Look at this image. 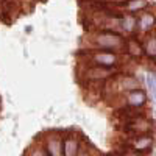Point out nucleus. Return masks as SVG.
<instances>
[{
  "label": "nucleus",
  "mask_w": 156,
  "mask_h": 156,
  "mask_svg": "<svg viewBox=\"0 0 156 156\" xmlns=\"http://www.w3.org/2000/svg\"><path fill=\"white\" fill-rule=\"evenodd\" d=\"M106 156H112V154H106Z\"/></svg>",
  "instance_id": "aec40b11"
},
{
  "label": "nucleus",
  "mask_w": 156,
  "mask_h": 156,
  "mask_svg": "<svg viewBox=\"0 0 156 156\" xmlns=\"http://www.w3.org/2000/svg\"><path fill=\"white\" fill-rule=\"evenodd\" d=\"M154 28H156V12L147 9L137 14V34H136L137 37L151 33Z\"/></svg>",
  "instance_id": "6e6552de"
},
{
  "label": "nucleus",
  "mask_w": 156,
  "mask_h": 156,
  "mask_svg": "<svg viewBox=\"0 0 156 156\" xmlns=\"http://www.w3.org/2000/svg\"><path fill=\"white\" fill-rule=\"evenodd\" d=\"M153 95H154V98H156V90H154V92H153Z\"/></svg>",
  "instance_id": "f3484780"
},
{
  "label": "nucleus",
  "mask_w": 156,
  "mask_h": 156,
  "mask_svg": "<svg viewBox=\"0 0 156 156\" xmlns=\"http://www.w3.org/2000/svg\"><path fill=\"white\" fill-rule=\"evenodd\" d=\"M83 144V137L76 131H69L62 139V154L64 156H76Z\"/></svg>",
  "instance_id": "1a4fd4ad"
},
{
  "label": "nucleus",
  "mask_w": 156,
  "mask_h": 156,
  "mask_svg": "<svg viewBox=\"0 0 156 156\" xmlns=\"http://www.w3.org/2000/svg\"><path fill=\"white\" fill-rule=\"evenodd\" d=\"M153 62H154V66H156V59H154V61H153Z\"/></svg>",
  "instance_id": "6ab92c4d"
},
{
  "label": "nucleus",
  "mask_w": 156,
  "mask_h": 156,
  "mask_svg": "<svg viewBox=\"0 0 156 156\" xmlns=\"http://www.w3.org/2000/svg\"><path fill=\"white\" fill-rule=\"evenodd\" d=\"M125 42H126V37L120 33L95 30V31L87 33L84 47L94 48V50H106V51H115V53H123Z\"/></svg>",
  "instance_id": "f257e3e1"
},
{
  "label": "nucleus",
  "mask_w": 156,
  "mask_h": 156,
  "mask_svg": "<svg viewBox=\"0 0 156 156\" xmlns=\"http://www.w3.org/2000/svg\"><path fill=\"white\" fill-rule=\"evenodd\" d=\"M117 98L122 103L120 106L133 108V109H144L148 101V95L142 87L136 89V90H129V92L122 94V95H117Z\"/></svg>",
  "instance_id": "0eeeda50"
},
{
  "label": "nucleus",
  "mask_w": 156,
  "mask_h": 156,
  "mask_svg": "<svg viewBox=\"0 0 156 156\" xmlns=\"http://www.w3.org/2000/svg\"><path fill=\"white\" fill-rule=\"evenodd\" d=\"M76 76L80 81H84V84L90 83H106L109 78H112L117 73V69H106L98 66H84L78 64L76 67Z\"/></svg>",
  "instance_id": "7ed1b4c3"
},
{
  "label": "nucleus",
  "mask_w": 156,
  "mask_h": 156,
  "mask_svg": "<svg viewBox=\"0 0 156 156\" xmlns=\"http://www.w3.org/2000/svg\"><path fill=\"white\" fill-rule=\"evenodd\" d=\"M120 128H122V133L126 137H134V136H142V134H153L154 123L150 117L142 115V117H137L134 120L122 123Z\"/></svg>",
  "instance_id": "39448f33"
},
{
  "label": "nucleus",
  "mask_w": 156,
  "mask_h": 156,
  "mask_svg": "<svg viewBox=\"0 0 156 156\" xmlns=\"http://www.w3.org/2000/svg\"><path fill=\"white\" fill-rule=\"evenodd\" d=\"M22 156H47L44 147L39 142H33L31 145H28L25 148V151L22 153Z\"/></svg>",
  "instance_id": "4468645a"
},
{
  "label": "nucleus",
  "mask_w": 156,
  "mask_h": 156,
  "mask_svg": "<svg viewBox=\"0 0 156 156\" xmlns=\"http://www.w3.org/2000/svg\"><path fill=\"white\" fill-rule=\"evenodd\" d=\"M112 156H142V154H139V153H136V151H133V150H129V148H126V147H119V148H115V151L114 153H111Z\"/></svg>",
  "instance_id": "dca6fc26"
},
{
  "label": "nucleus",
  "mask_w": 156,
  "mask_h": 156,
  "mask_svg": "<svg viewBox=\"0 0 156 156\" xmlns=\"http://www.w3.org/2000/svg\"><path fill=\"white\" fill-rule=\"evenodd\" d=\"M122 145L144 156L145 153L151 151V148L154 145V137H153V134H142V136H134V137H125Z\"/></svg>",
  "instance_id": "423d86ee"
},
{
  "label": "nucleus",
  "mask_w": 156,
  "mask_h": 156,
  "mask_svg": "<svg viewBox=\"0 0 156 156\" xmlns=\"http://www.w3.org/2000/svg\"><path fill=\"white\" fill-rule=\"evenodd\" d=\"M62 139L64 136L58 129H50V131L39 134L36 142H39L44 147L47 156H64L62 154Z\"/></svg>",
  "instance_id": "20e7f679"
},
{
  "label": "nucleus",
  "mask_w": 156,
  "mask_h": 156,
  "mask_svg": "<svg viewBox=\"0 0 156 156\" xmlns=\"http://www.w3.org/2000/svg\"><path fill=\"white\" fill-rule=\"evenodd\" d=\"M140 42H142V47H144L145 58L150 61H154L156 59V31H151L145 36H142Z\"/></svg>",
  "instance_id": "f8f14e48"
},
{
  "label": "nucleus",
  "mask_w": 156,
  "mask_h": 156,
  "mask_svg": "<svg viewBox=\"0 0 156 156\" xmlns=\"http://www.w3.org/2000/svg\"><path fill=\"white\" fill-rule=\"evenodd\" d=\"M97 150L90 145V144H81V148H80V151L76 153V156H97Z\"/></svg>",
  "instance_id": "2eb2a0df"
},
{
  "label": "nucleus",
  "mask_w": 156,
  "mask_h": 156,
  "mask_svg": "<svg viewBox=\"0 0 156 156\" xmlns=\"http://www.w3.org/2000/svg\"><path fill=\"white\" fill-rule=\"evenodd\" d=\"M123 53L129 59H133V61H142V59H144L145 58V53H144V47H142L140 37H137V36L126 37Z\"/></svg>",
  "instance_id": "9d476101"
},
{
  "label": "nucleus",
  "mask_w": 156,
  "mask_h": 156,
  "mask_svg": "<svg viewBox=\"0 0 156 156\" xmlns=\"http://www.w3.org/2000/svg\"><path fill=\"white\" fill-rule=\"evenodd\" d=\"M123 61L120 53L106 50H94V48H83L78 51V64L84 66H98L106 69H119L120 62Z\"/></svg>",
  "instance_id": "f03ea898"
},
{
  "label": "nucleus",
  "mask_w": 156,
  "mask_h": 156,
  "mask_svg": "<svg viewBox=\"0 0 156 156\" xmlns=\"http://www.w3.org/2000/svg\"><path fill=\"white\" fill-rule=\"evenodd\" d=\"M150 8V2L148 0H129L126 5H123L122 11L125 12H129V14H140V12H144Z\"/></svg>",
  "instance_id": "ddd939ff"
},
{
  "label": "nucleus",
  "mask_w": 156,
  "mask_h": 156,
  "mask_svg": "<svg viewBox=\"0 0 156 156\" xmlns=\"http://www.w3.org/2000/svg\"><path fill=\"white\" fill-rule=\"evenodd\" d=\"M97 156H103V154H100V153H97Z\"/></svg>",
  "instance_id": "a211bd4d"
},
{
  "label": "nucleus",
  "mask_w": 156,
  "mask_h": 156,
  "mask_svg": "<svg viewBox=\"0 0 156 156\" xmlns=\"http://www.w3.org/2000/svg\"><path fill=\"white\" fill-rule=\"evenodd\" d=\"M120 33L125 37H133L137 34V16L122 11L120 12Z\"/></svg>",
  "instance_id": "9b49d317"
}]
</instances>
